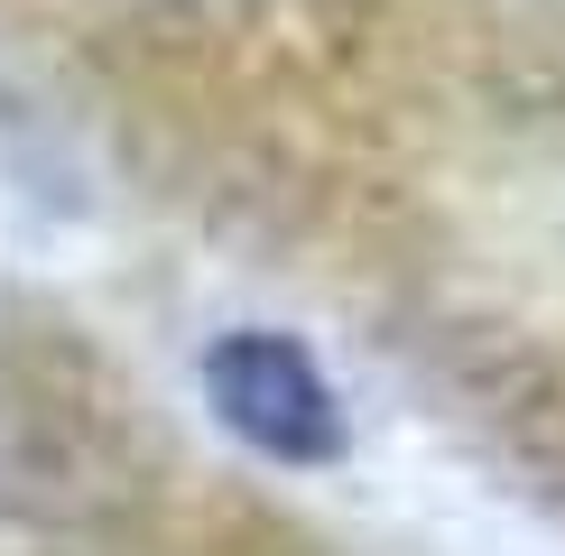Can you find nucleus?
Masks as SVG:
<instances>
[{
  "label": "nucleus",
  "instance_id": "obj_1",
  "mask_svg": "<svg viewBox=\"0 0 565 556\" xmlns=\"http://www.w3.org/2000/svg\"><path fill=\"white\" fill-rule=\"evenodd\" d=\"M204 399L250 455L269 463H334L343 455V408L324 371L288 334H223L204 353Z\"/></svg>",
  "mask_w": 565,
  "mask_h": 556
}]
</instances>
